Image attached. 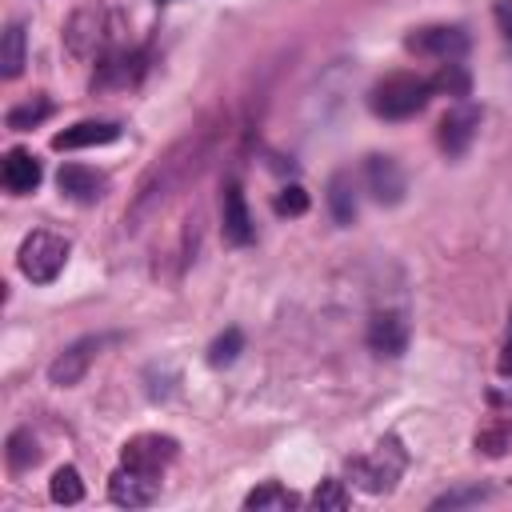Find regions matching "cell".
Wrapping results in <instances>:
<instances>
[{
  "label": "cell",
  "instance_id": "obj_1",
  "mask_svg": "<svg viewBox=\"0 0 512 512\" xmlns=\"http://www.w3.org/2000/svg\"><path fill=\"white\" fill-rule=\"evenodd\" d=\"M212 140H216L212 128H196V132L180 136V140L144 172V180L136 184V196H132L128 212H124V224H128L132 232L144 228V224L204 168V160H208V152H212Z\"/></svg>",
  "mask_w": 512,
  "mask_h": 512
},
{
  "label": "cell",
  "instance_id": "obj_2",
  "mask_svg": "<svg viewBox=\"0 0 512 512\" xmlns=\"http://www.w3.org/2000/svg\"><path fill=\"white\" fill-rule=\"evenodd\" d=\"M116 32H120V20L108 12V8H80L68 28H64V40H68V52L80 56V60H100L108 52H116Z\"/></svg>",
  "mask_w": 512,
  "mask_h": 512
},
{
  "label": "cell",
  "instance_id": "obj_3",
  "mask_svg": "<svg viewBox=\"0 0 512 512\" xmlns=\"http://www.w3.org/2000/svg\"><path fill=\"white\" fill-rule=\"evenodd\" d=\"M428 100H432V80L412 76V72L384 76V80L372 88V96H368L372 112L384 116V120H408V116H416Z\"/></svg>",
  "mask_w": 512,
  "mask_h": 512
},
{
  "label": "cell",
  "instance_id": "obj_4",
  "mask_svg": "<svg viewBox=\"0 0 512 512\" xmlns=\"http://www.w3.org/2000/svg\"><path fill=\"white\" fill-rule=\"evenodd\" d=\"M404 464H408V452L400 448V440L384 436L368 456H352L348 460V476L364 492H392L400 472H404Z\"/></svg>",
  "mask_w": 512,
  "mask_h": 512
},
{
  "label": "cell",
  "instance_id": "obj_5",
  "mask_svg": "<svg viewBox=\"0 0 512 512\" xmlns=\"http://www.w3.org/2000/svg\"><path fill=\"white\" fill-rule=\"evenodd\" d=\"M16 264L20 272L32 280V284H52L64 264H68V240L48 232V228H36L20 240V252H16Z\"/></svg>",
  "mask_w": 512,
  "mask_h": 512
},
{
  "label": "cell",
  "instance_id": "obj_6",
  "mask_svg": "<svg viewBox=\"0 0 512 512\" xmlns=\"http://www.w3.org/2000/svg\"><path fill=\"white\" fill-rule=\"evenodd\" d=\"M176 452H180V444H176L172 436L140 432V436L124 440V448H120V464H124V468H132V472H140V476L160 480V476H164V468L176 460Z\"/></svg>",
  "mask_w": 512,
  "mask_h": 512
},
{
  "label": "cell",
  "instance_id": "obj_7",
  "mask_svg": "<svg viewBox=\"0 0 512 512\" xmlns=\"http://www.w3.org/2000/svg\"><path fill=\"white\" fill-rule=\"evenodd\" d=\"M144 72H148V56L140 48H116L96 60L92 92H128L144 80Z\"/></svg>",
  "mask_w": 512,
  "mask_h": 512
},
{
  "label": "cell",
  "instance_id": "obj_8",
  "mask_svg": "<svg viewBox=\"0 0 512 512\" xmlns=\"http://www.w3.org/2000/svg\"><path fill=\"white\" fill-rule=\"evenodd\" d=\"M100 348H104V336H80V340H72V344L48 364V380H52L56 388H72V384H80V380L88 376L92 360L100 356Z\"/></svg>",
  "mask_w": 512,
  "mask_h": 512
},
{
  "label": "cell",
  "instance_id": "obj_9",
  "mask_svg": "<svg viewBox=\"0 0 512 512\" xmlns=\"http://www.w3.org/2000/svg\"><path fill=\"white\" fill-rule=\"evenodd\" d=\"M412 52L420 56H436V60H460L468 52V32L460 24H428V28H416L408 40H404Z\"/></svg>",
  "mask_w": 512,
  "mask_h": 512
},
{
  "label": "cell",
  "instance_id": "obj_10",
  "mask_svg": "<svg viewBox=\"0 0 512 512\" xmlns=\"http://www.w3.org/2000/svg\"><path fill=\"white\" fill-rule=\"evenodd\" d=\"M476 132H480V108L476 104H468V100H460L444 120H440V132H436V140H440V152L444 156H464L468 148H472V140H476Z\"/></svg>",
  "mask_w": 512,
  "mask_h": 512
},
{
  "label": "cell",
  "instance_id": "obj_11",
  "mask_svg": "<svg viewBox=\"0 0 512 512\" xmlns=\"http://www.w3.org/2000/svg\"><path fill=\"white\" fill-rule=\"evenodd\" d=\"M220 228H224V240L228 244H240L244 248V244L256 240V224H252L244 188L236 180H224V192H220Z\"/></svg>",
  "mask_w": 512,
  "mask_h": 512
},
{
  "label": "cell",
  "instance_id": "obj_12",
  "mask_svg": "<svg viewBox=\"0 0 512 512\" xmlns=\"http://www.w3.org/2000/svg\"><path fill=\"white\" fill-rule=\"evenodd\" d=\"M364 340H368V348L376 356H388V360L400 356L408 348V320H404V312H396V308L372 312L368 316V328H364Z\"/></svg>",
  "mask_w": 512,
  "mask_h": 512
},
{
  "label": "cell",
  "instance_id": "obj_13",
  "mask_svg": "<svg viewBox=\"0 0 512 512\" xmlns=\"http://www.w3.org/2000/svg\"><path fill=\"white\" fill-rule=\"evenodd\" d=\"M56 188H60L68 200H76V204H96V200H104V192H108V176L96 172V168H88V164H64V168L56 172Z\"/></svg>",
  "mask_w": 512,
  "mask_h": 512
},
{
  "label": "cell",
  "instance_id": "obj_14",
  "mask_svg": "<svg viewBox=\"0 0 512 512\" xmlns=\"http://www.w3.org/2000/svg\"><path fill=\"white\" fill-rule=\"evenodd\" d=\"M364 180H368V192L380 200V204H400L404 200V168L392 160V156H368L364 164Z\"/></svg>",
  "mask_w": 512,
  "mask_h": 512
},
{
  "label": "cell",
  "instance_id": "obj_15",
  "mask_svg": "<svg viewBox=\"0 0 512 512\" xmlns=\"http://www.w3.org/2000/svg\"><path fill=\"white\" fill-rule=\"evenodd\" d=\"M156 492H160V480L140 476V472L124 468V464H120V472L108 480V496H112V504H120V508H144V504L156 500Z\"/></svg>",
  "mask_w": 512,
  "mask_h": 512
},
{
  "label": "cell",
  "instance_id": "obj_16",
  "mask_svg": "<svg viewBox=\"0 0 512 512\" xmlns=\"http://www.w3.org/2000/svg\"><path fill=\"white\" fill-rule=\"evenodd\" d=\"M0 180H4V188H8V192L28 196V192H36V188H40L44 168H40V160H36L32 152L12 148V152L4 156V164H0Z\"/></svg>",
  "mask_w": 512,
  "mask_h": 512
},
{
  "label": "cell",
  "instance_id": "obj_17",
  "mask_svg": "<svg viewBox=\"0 0 512 512\" xmlns=\"http://www.w3.org/2000/svg\"><path fill=\"white\" fill-rule=\"evenodd\" d=\"M112 140H120V124L116 120H80V124L56 132L52 148H60V152L64 148H96V144H112Z\"/></svg>",
  "mask_w": 512,
  "mask_h": 512
},
{
  "label": "cell",
  "instance_id": "obj_18",
  "mask_svg": "<svg viewBox=\"0 0 512 512\" xmlns=\"http://www.w3.org/2000/svg\"><path fill=\"white\" fill-rule=\"evenodd\" d=\"M328 212H332V220H336L340 228H348V224L356 220L360 204H356V184H352L348 172H336V176L328 180Z\"/></svg>",
  "mask_w": 512,
  "mask_h": 512
},
{
  "label": "cell",
  "instance_id": "obj_19",
  "mask_svg": "<svg viewBox=\"0 0 512 512\" xmlns=\"http://www.w3.org/2000/svg\"><path fill=\"white\" fill-rule=\"evenodd\" d=\"M296 504H300V496L288 492V488L276 484V480H264L260 488H252V492L244 496V508H248V512H288V508H296Z\"/></svg>",
  "mask_w": 512,
  "mask_h": 512
},
{
  "label": "cell",
  "instance_id": "obj_20",
  "mask_svg": "<svg viewBox=\"0 0 512 512\" xmlns=\"http://www.w3.org/2000/svg\"><path fill=\"white\" fill-rule=\"evenodd\" d=\"M24 52H28L24 24H8L4 28V40H0V76L4 80H16L24 72Z\"/></svg>",
  "mask_w": 512,
  "mask_h": 512
},
{
  "label": "cell",
  "instance_id": "obj_21",
  "mask_svg": "<svg viewBox=\"0 0 512 512\" xmlns=\"http://www.w3.org/2000/svg\"><path fill=\"white\" fill-rule=\"evenodd\" d=\"M4 460H8V472H12V476L28 472V468L40 460V444H36L32 428H16V432L8 436V444H4Z\"/></svg>",
  "mask_w": 512,
  "mask_h": 512
},
{
  "label": "cell",
  "instance_id": "obj_22",
  "mask_svg": "<svg viewBox=\"0 0 512 512\" xmlns=\"http://www.w3.org/2000/svg\"><path fill=\"white\" fill-rule=\"evenodd\" d=\"M48 116H52V100H48V96H32V100H24V104L8 108L4 124H8L12 132H28V128H36V124H40V120H48Z\"/></svg>",
  "mask_w": 512,
  "mask_h": 512
},
{
  "label": "cell",
  "instance_id": "obj_23",
  "mask_svg": "<svg viewBox=\"0 0 512 512\" xmlns=\"http://www.w3.org/2000/svg\"><path fill=\"white\" fill-rule=\"evenodd\" d=\"M48 496H52L56 504H80V500H84V480H80V472H76L72 464L56 468L52 480H48Z\"/></svg>",
  "mask_w": 512,
  "mask_h": 512
},
{
  "label": "cell",
  "instance_id": "obj_24",
  "mask_svg": "<svg viewBox=\"0 0 512 512\" xmlns=\"http://www.w3.org/2000/svg\"><path fill=\"white\" fill-rule=\"evenodd\" d=\"M240 352H244V332H240V328H224V332L208 344V364H212V368H224V364H232Z\"/></svg>",
  "mask_w": 512,
  "mask_h": 512
},
{
  "label": "cell",
  "instance_id": "obj_25",
  "mask_svg": "<svg viewBox=\"0 0 512 512\" xmlns=\"http://www.w3.org/2000/svg\"><path fill=\"white\" fill-rule=\"evenodd\" d=\"M488 496H492L488 484H456V488L440 492V496L432 500V508H436V512H440V508H468V504H480V500H488Z\"/></svg>",
  "mask_w": 512,
  "mask_h": 512
},
{
  "label": "cell",
  "instance_id": "obj_26",
  "mask_svg": "<svg viewBox=\"0 0 512 512\" xmlns=\"http://www.w3.org/2000/svg\"><path fill=\"white\" fill-rule=\"evenodd\" d=\"M432 92H448V96L464 100V96H468V72H464V64L444 60V64H440V72L432 76Z\"/></svg>",
  "mask_w": 512,
  "mask_h": 512
},
{
  "label": "cell",
  "instance_id": "obj_27",
  "mask_svg": "<svg viewBox=\"0 0 512 512\" xmlns=\"http://www.w3.org/2000/svg\"><path fill=\"white\" fill-rule=\"evenodd\" d=\"M312 504H316L320 512H324V508H332V512L348 508V488H344V480H336V476L320 480V484H316V492H312Z\"/></svg>",
  "mask_w": 512,
  "mask_h": 512
},
{
  "label": "cell",
  "instance_id": "obj_28",
  "mask_svg": "<svg viewBox=\"0 0 512 512\" xmlns=\"http://www.w3.org/2000/svg\"><path fill=\"white\" fill-rule=\"evenodd\" d=\"M512 448V424L504 420V424H492V428H484L480 436H476V452H488V456H504Z\"/></svg>",
  "mask_w": 512,
  "mask_h": 512
},
{
  "label": "cell",
  "instance_id": "obj_29",
  "mask_svg": "<svg viewBox=\"0 0 512 512\" xmlns=\"http://www.w3.org/2000/svg\"><path fill=\"white\" fill-rule=\"evenodd\" d=\"M272 208H276L280 216H304V212H308V192H304L300 184H288V188L276 192Z\"/></svg>",
  "mask_w": 512,
  "mask_h": 512
},
{
  "label": "cell",
  "instance_id": "obj_30",
  "mask_svg": "<svg viewBox=\"0 0 512 512\" xmlns=\"http://www.w3.org/2000/svg\"><path fill=\"white\" fill-rule=\"evenodd\" d=\"M492 12H496V24H500V32L512 40V0H496V8H492Z\"/></svg>",
  "mask_w": 512,
  "mask_h": 512
}]
</instances>
